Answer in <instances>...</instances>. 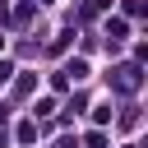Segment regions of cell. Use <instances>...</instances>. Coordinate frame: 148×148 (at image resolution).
Instances as JSON below:
<instances>
[{
	"label": "cell",
	"mask_w": 148,
	"mask_h": 148,
	"mask_svg": "<svg viewBox=\"0 0 148 148\" xmlns=\"http://www.w3.org/2000/svg\"><path fill=\"white\" fill-rule=\"evenodd\" d=\"M139 83H143L139 65H120V69H116V79H111V88H116V92H139Z\"/></svg>",
	"instance_id": "cell-1"
},
{
	"label": "cell",
	"mask_w": 148,
	"mask_h": 148,
	"mask_svg": "<svg viewBox=\"0 0 148 148\" xmlns=\"http://www.w3.org/2000/svg\"><path fill=\"white\" fill-rule=\"evenodd\" d=\"M60 74H65V83H83V79H88V60H69Z\"/></svg>",
	"instance_id": "cell-2"
},
{
	"label": "cell",
	"mask_w": 148,
	"mask_h": 148,
	"mask_svg": "<svg viewBox=\"0 0 148 148\" xmlns=\"http://www.w3.org/2000/svg\"><path fill=\"white\" fill-rule=\"evenodd\" d=\"M125 32H130V28H125V18H106V37H111V42H120Z\"/></svg>",
	"instance_id": "cell-3"
},
{
	"label": "cell",
	"mask_w": 148,
	"mask_h": 148,
	"mask_svg": "<svg viewBox=\"0 0 148 148\" xmlns=\"http://www.w3.org/2000/svg\"><path fill=\"white\" fill-rule=\"evenodd\" d=\"M18 139H23V143H32V139H37V125H32V120H23V125H18Z\"/></svg>",
	"instance_id": "cell-4"
},
{
	"label": "cell",
	"mask_w": 148,
	"mask_h": 148,
	"mask_svg": "<svg viewBox=\"0 0 148 148\" xmlns=\"http://www.w3.org/2000/svg\"><path fill=\"white\" fill-rule=\"evenodd\" d=\"M88 148H106V134H88Z\"/></svg>",
	"instance_id": "cell-5"
},
{
	"label": "cell",
	"mask_w": 148,
	"mask_h": 148,
	"mask_svg": "<svg viewBox=\"0 0 148 148\" xmlns=\"http://www.w3.org/2000/svg\"><path fill=\"white\" fill-rule=\"evenodd\" d=\"M9 74H14V65H9V60H0V83H5Z\"/></svg>",
	"instance_id": "cell-6"
},
{
	"label": "cell",
	"mask_w": 148,
	"mask_h": 148,
	"mask_svg": "<svg viewBox=\"0 0 148 148\" xmlns=\"http://www.w3.org/2000/svg\"><path fill=\"white\" fill-rule=\"evenodd\" d=\"M60 148H79V139H74V134H65V139H60Z\"/></svg>",
	"instance_id": "cell-7"
}]
</instances>
